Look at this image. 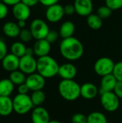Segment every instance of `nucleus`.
<instances>
[{
	"label": "nucleus",
	"instance_id": "c85d7f7f",
	"mask_svg": "<svg viewBox=\"0 0 122 123\" xmlns=\"http://www.w3.org/2000/svg\"><path fill=\"white\" fill-rule=\"evenodd\" d=\"M19 37L22 43H28V42L31 41V40L33 38L29 29L28 30V29H25V28L21 30Z\"/></svg>",
	"mask_w": 122,
	"mask_h": 123
},
{
	"label": "nucleus",
	"instance_id": "0eeeda50",
	"mask_svg": "<svg viewBox=\"0 0 122 123\" xmlns=\"http://www.w3.org/2000/svg\"><path fill=\"white\" fill-rule=\"evenodd\" d=\"M120 99L114 92H104L101 94V104L102 107L107 112L116 111L120 105Z\"/></svg>",
	"mask_w": 122,
	"mask_h": 123
},
{
	"label": "nucleus",
	"instance_id": "f257e3e1",
	"mask_svg": "<svg viewBox=\"0 0 122 123\" xmlns=\"http://www.w3.org/2000/svg\"><path fill=\"white\" fill-rule=\"evenodd\" d=\"M59 48L61 55L69 61L80 59L84 53V48L82 43L74 37L63 39L60 43Z\"/></svg>",
	"mask_w": 122,
	"mask_h": 123
},
{
	"label": "nucleus",
	"instance_id": "ddd939ff",
	"mask_svg": "<svg viewBox=\"0 0 122 123\" xmlns=\"http://www.w3.org/2000/svg\"><path fill=\"white\" fill-rule=\"evenodd\" d=\"M77 72V68L74 64L71 63H65L60 65L58 75L62 79L72 80L76 78Z\"/></svg>",
	"mask_w": 122,
	"mask_h": 123
},
{
	"label": "nucleus",
	"instance_id": "423d86ee",
	"mask_svg": "<svg viewBox=\"0 0 122 123\" xmlns=\"http://www.w3.org/2000/svg\"><path fill=\"white\" fill-rule=\"evenodd\" d=\"M115 63L109 57H101L96 60L94 63L93 69L95 73L103 77L104 76L111 74L114 71Z\"/></svg>",
	"mask_w": 122,
	"mask_h": 123
},
{
	"label": "nucleus",
	"instance_id": "9b49d317",
	"mask_svg": "<svg viewBox=\"0 0 122 123\" xmlns=\"http://www.w3.org/2000/svg\"><path fill=\"white\" fill-rule=\"evenodd\" d=\"M12 12L13 17L17 21H19V20L27 21L29 18L30 14H31L30 7L24 4L22 1H20L19 3L12 6Z\"/></svg>",
	"mask_w": 122,
	"mask_h": 123
},
{
	"label": "nucleus",
	"instance_id": "a19ab883",
	"mask_svg": "<svg viewBox=\"0 0 122 123\" xmlns=\"http://www.w3.org/2000/svg\"><path fill=\"white\" fill-rule=\"evenodd\" d=\"M1 1L3 3H4L7 6H14L15 4L19 3L21 1V0H1Z\"/></svg>",
	"mask_w": 122,
	"mask_h": 123
},
{
	"label": "nucleus",
	"instance_id": "1a4fd4ad",
	"mask_svg": "<svg viewBox=\"0 0 122 123\" xmlns=\"http://www.w3.org/2000/svg\"><path fill=\"white\" fill-rule=\"evenodd\" d=\"M19 70L26 75H30L37 71V60L34 56L24 55L19 58Z\"/></svg>",
	"mask_w": 122,
	"mask_h": 123
},
{
	"label": "nucleus",
	"instance_id": "b1692460",
	"mask_svg": "<svg viewBox=\"0 0 122 123\" xmlns=\"http://www.w3.org/2000/svg\"><path fill=\"white\" fill-rule=\"evenodd\" d=\"M26 49L27 47L22 41H17L13 43L10 48L11 53L14 54L19 58L25 55Z\"/></svg>",
	"mask_w": 122,
	"mask_h": 123
},
{
	"label": "nucleus",
	"instance_id": "dca6fc26",
	"mask_svg": "<svg viewBox=\"0 0 122 123\" xmlns=\"http://www.w3.org/2000/svg\"><path fill=\"white\" fill-rule=\"evenodd\" d=\"M33 50L35 55L38 58L48 55L51 50V43L46 39L36 40L33 45Z\"/></svg>",
	"mask_w": 122,
	"mask_h": 123
},
{
	"label": "nucleus",
	"instance_id": "4c0bfd02",
	"mask_svg": "<svg viewBox=\"0 0 122 123\" xmlns=\"http://www.w3.org/2000/svg\"><path fill=\"white\" fill-rule=\"evenodd\" d=\"M17 91H18V94H27L28 92H29V89L28 88L27 85L24 83V84H22L18 86Z\"/></svg>",
	"mask_w": 122,
	"mask_h": 123
},
{
	"label": "nucleus",
	"instance_id": "20e7f679",
	"mask_svg": "<svg viewBox=\"0 0 122 123\" xmlns=\"http://www.w3.org/2000/svg\"><path fill=\"white\" fill-rule=\"evenodd\" d=\"M13 101L14 111L18 115H25L30 112L34 105L31 100L30 96L28 94H17Z\"/></svg>",
	"mask_w": 122,
	"mask_h": 123
},
{
	"label": "nucleus",
	"instance_id": "79ce46f5",
	"mask_svg": "<svg viewBox=\"0 0 122 123\" xmlns=\"http://www.w3.org/2000/svg\"><path fill=\"white\" fill-rule=\"evenodd\" d=\"M25 55H30V56H33V55H35L33 48H27L26 52H25Z\"/></svg>",
	"mask_w": 122,
	"mask_h": 123
},
{
	"label": "nucleus",
	"instance_id": "5701e85b",
	"mask_svg": "<svg viewBox=\"0 0 122 123\" xmlns=\"http://www.w3.org/2000/svg\"><path fill=\"white\" fill-rule=\"evenodd\" d=\"M86 22L88 26L93 30H99L103 25V19L97 14H91L88 15Z\"/></svg>",
	"mask_w": 122,
	"mask_h": 123
},
{
	"label": "nucleus",
	"instance_id": "ea45409f",
	"mask_svg": "<svg viewBox=\"0 0 122 123\" xmlns=\"http://www.w3.org/2000/svg\"><path fill=\"white\" fill-rule=\"evenodd\" d=\"M21 1L28 6L32 7L35 6L39 2V0H21Z\"/></svg>",
	"mask_w": 122,
	"mask_h": 123
},
{
	"label": "nucleus",
	"instance_id": "c9c22d12",
	"mask_svg": "<svg viewBox=\"0 0 122 123\" xmlns=\"http://www.w3.org/2000/svg\"><path fill=\"white\" fill-rule=\"evenodd\" d=\"M64 12L65 14L66 15H72L76 12V9L74 6V4H66L64 6Z\"/></svg>",
	"mask_w": 122,
	"mask_h": 123
},
{
	"label": "nucleus",
	"instance_id": "c03bdc74",
	"mask_svg": "<svg viewBox=\"0 0 122 123\" xmlns=\"http://www.w3.org/2000/svg\"><path fill=\"white\" fill-rule=\"evenodd\" d=\"M48 123H61L60 122L58 121V120H50V122Z\"/></svg>",
	"mask_w": 122,
	"mask_h": 123
},
{
	"label": "nucleus",
	"instance_id": "9d476101",
	"mask_svg": "<svg viewBox=\"0 0 122 123\" xmlns=\"http://www.w3.org/2000/svg\"><path fill=\"white\" fill-rule=\"evenodd\" d=\"M45 79H45L40 74L35 72L27 76L25 84L27 85L29 91L35 92L42 90L45 86Z\"/></svg>",
	"mask_w": 122,
	"mask_h": 123
},
{
	"label": "nucleus",
	"instance_id": "58836bf2",
	"mask_svg": "<svg viewBox=\"0 0 122 123\" xmlns=\"http://www.w3.org/2000/svg\"><path fill=\"white\" fill-rule=\"evenodd\" d=\"M59 0H39V2L45 6H50L52 5L58 4Z\"/></svg>",
	"mask_w": 122,
	"mask_h": 123
},
{
	"label": "nucleus",
	"instance_id": "6e6552de",
	"mask_svg": "<svg viewBox=\"0 0 122 123\" xmlns=\"http://www.w3.org/2000/svg\"><path fill=\"white\" fill-rule=\"evenodd\" d=\"M64 15V6L58 3L47 7L45 12V17L47 20L51 23H56L60 22Z\"/></svg>",
	"mask_w": 122,
	"mask_h": 123
},
{
	"label": "nucleus",
	"instance_id": "e433bc0d",
	"mask_svg": "<svg viewBox=\"0 0 122 123\" xmlns=\"http://www.w3.org/2000/svg\"><path fill=\"white\" fill-rule=\"evenodd\" d=\"M114 94L119 98L122 99V81H118L116 83V85L113 91Z\"/></svg>",
	"mask_w": 122,
	"mask_h": 123
},
{
	"label": "nucleus",
	"instance_id": "473e14b6",
	"mask_svg": "<svg viewBox=\"0 0 122 123\" xmlns=\"http://www.w3.org/2000/svg\"><path fill=\"white\" fill-rule=\"evenodd\" d=\"M60 35L59 32L55 31V30H50V32H48L47 37H46V40L50 43H53L55 42H56L59 37Z\"/></svg>",
	"mask_w": 122,
	"mask_h": 123
},
{
	"label": "nucleus",
	"instance_id": "412c9836",
	"mask_svg": "<svg viewBox=\"0 0 122 123\" xmlns=\"http://www.w3.org/2000/svg\"><path fill=\"white\" fill-rule=\"evenodd\" d=\"M76 30V26L71 21L64 22L60 27L59 35L63 39H66L73 37Z\"/></svg>",
	"mask_w": 122,
	"mask_h": 123
},
{
	"label": "nucleus",
	"instance_id": "6ab92c4d",
	"mask_svg": "<svg viewBox=\"0 0 122 123\" xmlns=\"http://www.w3.org/2000/svg\"><path fill=\"white\" fill-rule=\"evenodd\" d=\"M2 31L6 37L14 38L19 37L21 29L17 23L14 22H6L2 26Z\"/></svg>",
	"mask_w": 122,
	"mask_h": 123
},
{
	"label": "nucleus",
	"instance_id": "f8f14e48",
	"mask_svg": "<svg viewBox=\"0 0 122 123\" xmlns=\"http://www.w3.org/2000/svg\"><path fill=\"white\" fill-rule=\"evenodd\" d=\"M73 4L76 12L81 17H88L92 14L93 9L92 0H75Z\"/></svg>",
	"mask_w": 122,
	"mask_h": 123
},
{
	"label": "nucleus",
	"instance_id": "393cba45",
	"mask_svg": "<svg viewBox=\"0 0 122 123\" xmlns=\"http://www.w3.org/2000/svg\"><path fill=\"white\" fill-rule=\"evenodd\" d=\"M87 123H108V120L104 113L95 111L87 116Z\"/></svg>",
	"mask_w": 122,
	"mask_h": 123
},
{
	"label": "nucleus",
	"instance_id": "7c9ffc66",
	"mask_svg": "<svg viewBox=\"0 0 122 123\" xmlns=\"http://www.w3.org/2000/svg\"><path fill=\"white\" fill-rule=\"evenodd\" d=\"M105 3L112 11L122 8V0H105Z\"/></svg>",
	"mask_w": 122,
	"mask_h": 123
},
{
	"label": "nucleus",
	"instance_id": "c756f323",
	"mask_svg": "<svg viewBox=\"0 0 122 123\" xmlns=\"http://www.w3.org/2000/svg\"><path fill=\"white\" fill-rule=\"evenodd\" d=\"M112 74L118 81L122 82V61H119L115 63Z\"/></svg>",
	"mask_w": 122,
	"mask_h": 123
},
{
	"label": "nucleus",
	"instance_id": "bb28decb",
	"mask_svg": "<svg viewBox=\"0 0 122 123\" xmlns=\"http://www.w3.org/2000/svg\"><path fill=\"white\" fill-rule=\"evenodd\" d=\"M30 98L33 105L35 107H39L41 106L45 101L46 95L42 90H39L32 92V94L30 95Z\"/></svg>",
	"mask_w": 122,
	"mask_h": 123
},
{
	"label": "nucleus",
	"instance_id": "4be33fe9",
	"mask_svg": "<svg viewBox=\"0 0 122 123\" xmlns=\"http://www.w3.org/2000/svg\"><path fill=\"white\" fill-rule=\"evenodd\" d=\"M14 89V84L9 79H4L0 80V96L9 97Z\"/></svg>",
	"mask_w": 122,
	"mask_h": 123
},
{
	"label": "nucleus",
	"instance_id": "f704fd0d",
	"mask_svg": "<svg viewBox=\"0 0 122 123\" xmlns=\"http://www.w3.org/2000/svg\"><path fill=\"white\" fill-rule=\"evenodd\" d=\"M9 13L8 6L6 5L2 1H0V20L6 18Z\"/></svg>",
	"mask_w": 122,
	"mask_h": 123
},
{
	"label": "nucleus",
	"instance_id": "f03ea898",
	"mask_svg": "<svg viewBox=\"0 0 122 123\" xmlns=\"http://www.w3.org/2000/svg\"><path fill=\"white\" fill-rule=\"evenodd\" d=\"M59 67L57 61L49 55L40 57L37 60V72L45 79H51L58 75Z\"/></svg>",
	"mask_w": 122,
	"mask_h": 123
},
{
	"label": "nucleus",
	"instance_id": "72a5a7b5",
	"mask_svg": "<svg viewBox=\"0 0 122 123\" xmlns=\"http://www.w3.org/2000/svg\"><path fill=\"white\" fill-rule=\"evenodd\" d=\"M7 54V46L6 43L4 40H0V61H1Z\"/></svg>",
	"mask_w": 122,
	"mask_h": 123
},
{
	"label": "nucleus",
	"instance_id": "2eb2a0df",
	"mask_svg": "<svg viewBox=\"0 0 122 123\" xmlns=\"http://www.w3.org/2000/svg\"><path fill=\"white\" fill-rule=\"evenodd\" d=\"M2 68L8 72H13L19 69V58L12 53H8L1 61Z\"/></svg>",
	"mask_w": 122,
	"mask_h": 123
},
{
	"label": "nucleus",
	"instance_id": "4468645a",
	"mask_svg": "<svg viewBox=\"0 0 122 123\" xmlns=\"http://www.w3.org/2000/svg\"><path fill=\"white\" fill-rule=\"evenodd\" d=\"M32 123H48L50 122V114L43 107H35L31 115Z\"/></svg>",
	"mask_w": 122,
	"mask_h": 123
},
{
	"label": "nucleus",
	"instance_id": "a878e982",
	"mask_svg": "<svg viewBox=\"0 0 122 123\" xmlns=\"http://www.w3.org/2000/svg\"><path fill=\"white\" fill-rule=\"evenodd\" d=\"M9 79L14 85L19 86L25 83L27 76H26V74H24L20 70H17L10 73Z\"/></svg>",
	"mask_w": 122,
	"mask_h": 123
},
{
	"label": "nucleus",
	"instance_id": "aec40b11",
	"mask_svg": "<svg viewBox=\"0 0 122 123\" xmlns=\"http://www.w3.org/2000/svg\"><path fill=\"white\" fill-rule=\"evenodd\" d=\"M14 111L13 101L9 97L0 96V115L9 116Z\"/></svg>",
	"mask_w": 122,
	"mask_h": 123
},
{
	"label": "nucleus",
	"instance_id": "2f4dec72",
	"mask_svg": "<svg viewBox=\"0 0 122 123\" xmlns=\"http://www.w3.org/2000/svg\"><path fill=\"white\" fill-rule=\"evenodd\" d=\"M72 123H87V116L82 113H76L71 118Z\"/></svg>",
	"mask_w": 122,
	"mask_h": 123
},
{
	"label": "nucleus",
	"instance_id": "a211bd4d",
	"mask_svg": "<svg viewBox=\"0 0 122 123\" xmlns=\"http://www.w3.org/2000/svg\"><path fill=\"white\" fill-rule=\"evenodd\" d=\"M117 82L118 81L112 74L103 76L101 80V86H100L101 94L104 92H113Z\"/></svg>",
	"mask_w": 122,
	"mask_h": 123
},
{
	"label": "nucleus",
	"instance_id": "37998d69",
	"mask_svg": "<svg viewBox=\"0 0 122 123\" xmlns=\"http://www.w3.org/2000/svg\"><path fill=\"white\" fill-rule=\"evenodd\" d=\"M17 25L18 26L20 27V29H24L25 27H26V21L24 20H19V21H17Z\"/></svg>",
	"mask_w": 122,
	"mask_h": 123
},
{
	"label": "nucleus",
	"instance_id": "f3484780",
	"mask_svg": "<svg viewBox=\"0 0 122 123\" xmlns=\"http://www.w3.org/2000/svg\"><path fill=\"white\" fill-rule=\"evenodd\" d=\"M99 90L93 83L86 82L81 86V97L86 99H93L97 97Z\"/></svg>",
	"mask_w": 122,
	"mask_h": 123
},
{
	"label": "nucleus",
	"instance_id": "39448f33",
	"mask_svg": "<svg viewBox=\"0 0 122 123\" xmlns=\"http://www.w3.org/2000/svg\"><path fill=\"white\" fill-rule=\"evenodd\" d=\"M29 30L32 35V37L36 40L45 39L48 32H50V28L48 25L45 21L42 19H33L29 25Z\"/></svg>",
	"mask_w": 122,
	"mask_h": 123
},
{
	"label": "nucleus",
	"instance_id": "cd10ccee",
	"mask_svg": "<svg viewBox=\"0 0 122 123\" xmlns=\"http://www.w3.org/2000/svg\"><path fill=\"white\" fill-rule=\"evenodd\" d=\"M96 14H97L102 19H104L109 18V17L111 15V14H112V10H111L109 6H107L106 5H104V6H100V7L97 9Z\"/></svg>",
	"mask_w": 122,
	"mask_h": 123
},
{
	"label": "nucleus",
	"instance_id": "7ed1b4c3",
	"mask_svg": "<svg viewBox=\"0 0 122 123\" xmlns=\"http://www.w3.org/2000/svg\"><path fill=\"white\" fill-rule=\"evenodd\" d=\"M58 92L65 100L73 102L81 97V85L74 79H62L58 84Z\"/></svg>",
	"mask_w": 122,
	"mask_h": 123
}]
</instances>
